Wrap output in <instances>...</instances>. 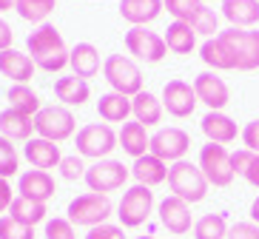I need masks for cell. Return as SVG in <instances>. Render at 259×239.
<instances>
[{
	"mask_svg": "<svg viewBox=\"0 0 259 239\" xmlns=\"http://www.w3.org/2000/svg\"><path fill=\"white\" fill-rule=\"evenodd\" d=\"M26 49H29V57L31 63L37 66L40 71L46 74H57L69 66V52L71 49L66 46L60 29L54 23H43L31 31L26 37Z\"/></svg>",
	"mask_w": 259,
	"mask_h": 239,
	"instance_id": "6da1fadb",
	"label": "cell"
},
{
	"mask_svg": "<svg viewBox=\"0 0 259 239\" xmlns=\"http://www.w3.org/2000/svg\"><path fill=\"white\" fill-rule=\"evenodd\" d=\"M168 188H171V197H180L188 205H197L208 197V179L202 177L197 162L191 160H180L168 168Z\"/></svg>",
	"mask_w": 259,
	"mask_h": 239,
	"instance_id": "7a4b0ae2",
	"label": "cell"
},
{
	"mask_svg": "<svg viewBox=\"0 0 259 239\" xmlns=\"http://www.w3.org/2000/svg\"><path fill=\"white\" fill-rule=\"evenodd\" d=\"M162 6L168 9V15L180 20V23H188L197 34H205V37H217L220 31V15L208 9L205 0H162Z\"/></svg>",
	"mask_w": 259,
	"mask_h": 239,
	"instance_id": "3957f363",
	"label": "cell"
},
{
	"mask_svg": "<svg viewBox=\"0 0 259 239\" xmlns=\"http://www.w3.org/2000/svg\"><path fill=\"white\" fill-rule=\"evenodd\" d=\"M69 222L74 228H97V225L108 222V216L114 214V202L108 200L106 194H80L69 202Z\"/></svg>",
	"mask_w": 259,
	"mask_h": 239,
	"instance_id": "277c9868",
	"label": "cell"
},
{
	"mask_svg": "<svg viewBox=\"0 0 259 239\" xmlns=\"http://www.w3.org/2000/svg\"><path fill=\"white\" fill-rule=\"evenodd\" d=\"M103 77L111 85V91H117V94L137 97L143 91V71L125 54H108L106 63H103Z\"/></svg>",
	"mask_w": 259,
	"mask_h": 239,
	"instance_id": "5b68a950",
	"label": "cell"
},
{
	"mask_svg": "<svg viewBox=\"0 0 259 239\" xmlns=\"http://www.w3.org/2000/svg\"><path fill=\"white\" fill-rule=\"evenodd\" d=\"M74 146H77V154L83 160L100 162V160H108L111 151L120 148V142H117V131L108 123H89L77 131Z\"/></svg>",
	"mask_w": 259,
	"mask_h": 239,
	"instance_id": "8992f818",
	"label": "cell"
},
{
	"mask_svg": "<svg viewBox=\"0 0 259 239\" xmlns=\"http://www.w3.org/2000/svg\"><path fill=\"white\" fill-rule=\"evenodd\" d=\"M77 131V117L71 108L66 106H43L34 117V134L52 142H66L69 137H74Z\"/></svg>",
	"mask_w": 259,
	"mask_h": 239,
	"instance_id": "52a82bcc",
	"label": "cell"
},
{
	"mask_svg": "<svg viewBox=\"0 0 259 239\" xmlns=\"http://www.w3.org/2000/svg\"><path fill=\"white\" fill-rule=\"evenodd\" d=\"M157 202H154V191L145 185H131L125 188L120 205H117V219L122 228H140L148 222V216L154 214Z\"/></svg>",
	"mask_w": 259,
	"mask_h": 239,
	"instance_id": "ba28073f",
	"label": "cell"
},
{
	"mask_svg": "<svg viewBox=\"0 0 259 239\" xmlns=\"http://www.w3.org/2000/svg\"><path fill=\"white\" fill-rule=\"evenodd\" d=\"M131 177V168L128 165H122L120 160H100V162H92L89 165V171H85V185H89V191L92 194H114L120 191L125 182H128Z\"/></svg>",
	"mask_w": 259,
	"mask_h": 239,
	"instance_id": "9c48e42d",
	"label": "cell"
},
{
	"mask_svg": "<svg viewBox=\"0 0 259 239\" xmlns=\"http://www.w3.org/2000/svg\"><path fill=\"white\" fill-rule=\"evenodd\" d=\"M202 177L208 179V185L213 188H228L234 182V168H231V151L225 146L208 142L199 148V160H197Z\"/></svg>",
	"mask_w": 259,
	"mask_h": 239,
	"instance_id": "30bf717a",
	"label": "cell"
},
{
	"mask_svg": "<svg viewBox=\"0 0 259 239\" xmlns=\"http://www.w3.org/2000/svg\"><path fill=\"white\" fill-rule=\"evenodd\" d=\"M125 49H128V54L134 60L148 63V66L160 63L168 54V46H165V40H162V34L151 31L148 26H131L125 31Z\"/></svg>",
	"mask_w": 259,
	"mask_h": 239,
	"instance_id": "8fae6325",
	"label": "cell"
},
{
	"mask_svg": "<svg viewBox=\"0 0 259 239\" xmlns=\"http://www.w3.org/2000/svg\"><path fill=\"white\" fill-rule=\"evenodd\" d=\"M220 37L231 46L236 57V71H256L259 69V31L253 29H225Z\"/></svg>",
	"mask_w": 259,
	"mask_h": 239,
	"instance_id": "7c38bea8",
	"label": "cell"
},
{
	"mask_svg": "<svg viewBox=\"0 0 259 239\" xmlns=\"http://www.w3.org/2000/svg\"><path fill=\"white\" fill-rule=\"evenodd\" d=\"M188 151H191V134L183 131V128H177V125H168V128H160L157 134H151V148H148V154L160 157L168 165L185 160Z\"/></svg>",
	"mask_w": 259,
	"mask_h": 239,
	"instance_id": "4fadbf2b",
	"label": "cell"
},
{
	"mask_svg": "<svg viewBox=\"0 0 259 239\" xmlns=\"http://www.w3.org/2000/svg\"><path fill=\"white\" fill-rule=\"evenodd\" d=\"M194 94L199 103H205L208 111H222L231 103V88L217 71H199L194 77Z\"/></svg>",
	"mask_w": 259,
	"mask_h": 239,
	"instance_id": "5bb4252c",
	"label": "cell"
},
{
	"mask_svg": "<svg viewBox=\"0 0 259 239\" xmlns=\"http://www.w3.org/2000/svg\"><path fill=\"white\" fill-rule=\"evenodd\" d=\"M162 108H165L171 117L177 120H185V117L194 114L197 108V94H194V85L185 83V80H168L165 88H162Z\"/></svg>",
	"mask_w": 259,
	"mask_h": 239,
	"instance_id": "9a60e30c",
	"label": "cell"
},
{
	"mask_svg": "<svg viewBox=\"0 0 259 239\" xmlns=\"http://www.w3.org/2000/svg\"><path fill=\"white\" fill-rule=\"evenodd\" d=\"M157 216H160V225L168 233L174 236H183L194 228V216H191V205L183 202L180 197H165V200L157 205Z\"/></svg>",
	"mask_w": 259,
	"mask_h": 239,
	"instance_id": "2e32d148",
	"label": "cell"
},
{
	"mask_svg": "<svg viewBox=\"0 0 259 239\" xmlns=\"http://www.w3.org/2000/svg\"><path fill=\"white\" fill-rule=\"evenodd\" d=\"M23 157L29 160L31 168L52 171V168H60L63 151H60V146H57V142H52V139L31 137L29 142H23Z\"/></svg>",
	"mask_w": 259,
	"mask_h": 239,
	"instance_id": "e0dca14e",
	"label": "cell"
},
{
	"mask_svg": "<svg viewBox=\"0 0 259 239\" xmlns=\"http://www.w3.org/2000/svg\"><path fill=\"white\" fill-rule=\"evenodd\" d=\"M54 179L49 171H37V168H29L20 174L17 179V197H26V200H34V202H49L54 197Z\"/></svg>",
	"mask_w": 259,
	"mask_h": 239,
	"instance_id": "ac0fdd59",
	"label": "cell"
},
{
	"mask_svg": "<svg viewBox=\"0 0 259 239\" xmlns=\"http://www.w3.org/2000/svg\"><path fill=\"white\" fill-rule=\"evenodd\" d=\"M34 71H37V66L31 63L29 54L17 52V49L0 52V74L9 77L15 85H29V80L34 77Z\"/></svg>",
	"mask_w": 259,
	"mask_h": 239,
	"instance_id": "d6986e66",
	"label": "cell"
},
{
	"mask_svg": "<svg viewBox=\"0 0 259 239\" xmlns=\"http://www.w3.org/2000/svg\"><path fill=\"white\" fill-rule=\"evenodd\" d=\"M199 128H202V134L208 137V142H217V146H228V142H234V139L242 134L225 111H208V114L199 120Z\"/></svg>",
	"mask_w": 259,
	"mask_h": 239,
	"instance_id": "ffe728a7",
	"label": "cell"
},
{
	"mask_svg": "<svg viewBox=\"0 0 259 239\" xmlns=\"http://www.w3.org/2000/svg\"><path fill=\"white\" fill-rule=\"evenodd\" d=\"M106 60H100V49L92 46V43H77L69 52V69L74 77L80 80H92L100 74V66Z\"/></svg>",
	"mask_w": 259,
	"mask_h": 239,
	"instance_id": "44dd1931",
	"label": "cell"
},
{
	"mask_svg": "<svg viewBox=\"0 0 259 239\" xmlns=\"http://www.w3.org/2000/svg\"><path fill=\"white\" fill-rule=\"evenodd\" d=\"M199 57L211 71H236V57L231 52V46L217 34V37H208L202 46H199Z\"/></svg>",
	"mask_w": 259,
	"mask_h": 239,
	"instance_id": "7402d4cb",
	"label": "cell"
},
{
	"mask_svg": "<svg viewBox=\"0 0 259 239\" xmlns=\"http://www.w3.org/2000/svg\"><path fill=\"white\" fill-rule=\"evenodd\" d=\"M168 162H162L160 157L154 154H145L140 157V160H134V165H131V177L137 179V185H145V188H157L162 185L168 179Z\"/></svg>",
	"mask_w": 259,
	"mask_h": 239,
	"instance_id": "603a6c76",
	"label": "cell"
},
{
	"mask_svg": "<svg viewBox=\"0 0 259 239\" xmlns=\"http://www.w3.org/2000/svg\"><path fill=\"white\" fill-rule=\"evenodd\" d=\"M222 17L231 29H253L259 23V0H222Z\"/></svg>",
	"mask_w": 259,
	"mask_h": 239,
	"instance_id": "cb8c5ba5",
	"label": "cell"
},
{
	"mask_svg": "<svg viewBox=\"0 0 259 239\" xmlns=\"http://www.w3.org/2000/svg\"><path fill=\"white\" fill-rule=\"evenodd\" d=\"M162 0H120V17L131 26H148L162 15Z\"/></svg>",
	"mask_w": 259,
	"mask_h": 239,
	"instance_id": "d4e9b609",
	"label": "cell"
},
{
	"mask_svg": "<svg viewBox=\"0 0 259 239\" xmlns=\"http://www.w3.org/2000/svg\"><path fill=\"white\" fill-rule=\"evenodd\" d=\"M162 114H165V108H162V100L157 97V94H151V91L143 88L137 97H131V117H134L140 125H145V128L160 125Z\"/></svg>",
	"mask_w": 259,
	"mask_h": 239,
	"instance_id": "484cf974",
	"label": "cell"
},
{
	"mask_svg": "<svg viewBox=\"0 0 259 239\" xmlns=\"http://www.w3.org/2000/svg\"><path fill=\"white\" fill-rule=\"evenodd\" d=\"M54 94H57V100H60V106L66 108H80L89 103V97H92V85H89V80H80L74 77V74H69V77H57V83H54Z\"/></svg>",
	"mask_w": 259,
	"mask_h": 239,
	"instance_id": "4316f807",
	"label": "cell"
},
{
	"mask_svg": "<svg viewBox=\"0 0 259 239\" xmlns=\"http://www.w3.org/2000/svg\"><path fill=\"white\" fill-rule=\"evenodd\" d=\"M117 142H120V148L128 157H134V160L145 157L148 154V148H151V137H148V131H145V125H140L137 120L122 123L120 134H117Z\"/></svg>",
	"mask_w": 259,
	"mask_h": 239,
	"instance_id": "83f0119b",
	"label": "cell"
},
{
	"mask_svg": "<svg viewBox=\"0 0 259 239\" xmlns=\"http://www.w3.org/2000/svg\"><path fill=\"white\" fill-rule=\"evenodd\" d=\"M34 134V117L17 114L12 108L0 111V137H6L9 142H29Z\"/></svg>",
	"mask_w": 259,
	"mask_h": 239,
	"instance_id": "f1b7e54d",
	"label": "cell"
},
{
	"mask_svg": "<svg viewBox=\"0 0 259 239\" xmlns=\"http://www.w3.org/2000/svg\"><path fill=\"white\" fill-rule=\"evenodd\" d=\"M97 114L103 123H128L131 117V97L125 94H117V91H108L97 100Z\"/></svg>",
	"mask_w": 259,
	"mask_h": 239,
	"instance_id": "f546056e",
	"label": "cell"
},
{
	"mask_svg": "<svg viewBox=\"0 0 259 239\" xmlns=\"http://www.w3.org/2000/svg\"><path fill=\"white\" fill-rule=\"evenodd\" d=\"M9 216L17 219V222L29 225V228H37L40 222L46 225L49 208H46V202H34V200H26V197H15L12 208H9Z\"/></svg>",
	"mask_w": 259,
	"mask_h": 239,
	"instance_id": "4dcf8cb0",
	"label": "cell"
},
{
	"mask_svg": "<svg viewBox=\"0 0 259 239\" xmlns=\"http://www.w3.org/2000/svg\"><path fill=\"white\" fill-rule=\"evenodd\" d=\"M162 40H165L168 52H174V54H191L197 49V31L191 29L188 23H180V20H174L168 26Z\"/></svg>",
	"mask_w": 259,
	"mask_h": 239,
	"instance_id": "1f68e13d",
	"label": "cell"
},
{
	"mask_svg": "<svg viewBox=\"0 0 259 239\" xmlns=\"http://www.w3.org/2000/svg\"><path fill=\"white\" fill-rule=\"evenodd\" d=\"M9 100V108L12 111H17V114H26V117H37V111L43 106H40V94L31 88V85H12L6 94Z\"/></svg>",
	"mask_w": 259,
	"mask_h": 239,
	"instance_id": "d6a6232c",
	"label": "cell"
},
{
	"mask_svg": "<svg viewBox=\"0 0 259 239\" xmlns=\"http://www.w3.org/2000/svg\"><path fill=\"white\" fill-rule=\"evenodd\" d=\"M228 228L225 214H205L194 222V239H228Z\"/></svg>",
	"mask_w": 259,
	"mask_h": 239,
	"instance_id": "836d02e7",
	"label": "cell"
},
{
	"mask_svg": "<svg viewBox=\"0 0 259 239\" xmlns=\"http://www.w3.org/2000/svg\"><path fill=\"white\" fill-rule=\"evenodd\" d=\"M54 12V0H17V15L26 23H49V15Z\"/></svg>",
	"mask_w": 259,
	"mask_h": 239,
	"instance_id": "e575fe53",
	"label": "cell"
},
{
	"mask_svg": "<svg viewBox=\"0 0 259 239\" xmlns=\"http://www.w3.org/2000/svg\"><path fill=\"white\" fill-rule=\"evenodd\" d=\"M20 174V154L6 137H0V179H12Z\"/></svg>",
	"mask_w": 259,
	"mask_h": 239,
	"instance_id": "d590c367",
	"label": "cell"
},
{
	"mask_svg": "<svg viewBox=\"0 0 259 239\" xmlns=\"http://www.w3.org/2000/svg\"><path fill=\"white\" fill-rule=\"evenodd\" d=\"M43 236L46 239H77V228L69 222V216H52L43 225Z\"/></svg>",
	"mask_w": 259,
	"mask_h": 239,
	"instance_id": "8d00e7d4",
	"label": "cell"
},
{
	"mask_svg": "<svg viewBox=\"0 0 259 239\" xmlns=\"http://www.w3.org/2000/svg\"><path fill=\"white\" fill-rule=\"evenodd\" d=\"M57 171H60V177L66 179V182H77V179H85L89 165H85V160L80 154H71V157H63Z\"/></svg>",
	"mask_w": 259,
	"mask_h": 239,
	"instance_id": "74e56055",
	"label": "cell"
},
{
	"mask_svg": "<svg viewBox=\"0 0 259 239\" xmlns=\"http://www.w3.org/2000/svg\"><path fill=\"white\" fill-rule=\"evenodd\" d=\"M0 239H34V228L17 222L12 216H0Z\"/></svg>",
	"mask_w": 259,
	"mask_h": 239,
	"instance_id": "f35d334b",
	"label": "cell"
},
{
	"mask_svg": "<svg viewBox=\"0 0 259 239\" xmlns=\"http://www.w3.org/2000/svg\"><path fill=\"white\" fill-rule=\"evenodd\" d=\"M253 157L256 154L248 151V148H236V151H231V168H234V177H245V174H248Z\"/></svg>",
	"mask_w": 259,
	"mask_h": 239,
	"instance_id": "ab89813d",
	"label": "cell"
},
{
	"mask_svg": "<svg viewBox=\"0 0 259 239\" xmlns=\"http://www.w3.org/2000/svg\"><path fill=\"white\" fill-rule=\"evenodd\" d=\"M85 239H125V228H122V225L103 222V225H97V228H89Z\"/></svg>",
	"mask_w": 259,
	"mask_h": 239,
	"instance_id": "60d3db41",
	"label": "cell"
},
{
	"mask_svg": "<svg viewBox=\"0 0 259 239\" xmlns=\"http://www.w3.org/2000/svg\"><path fill=\"white\" fill-rule=\"evenodd\" d=\"M228 239H259V225L256 222H234L228 228Z\"/></svg>",
	"mask_w": 259,
	"mask_h": 239,
	"instance_id": "b9f144b4",
	"label": "cell"
},
{
	"mask_svg": "<svg viewBox=\"0 0 259 239\" xmlns=\"http://www.w3.org/2000/svg\"><path fill=\"white\" fill-rule=\"evenodd\" d=\"M239 137H242V142H245V148H248V151L259 154V120H253V123L245 125Z\"/></svg>",
	"mask_w": 259,
	"mask_h": 239,
	"instance_id": "7bdbcfd3",
	"label": "cell"
},
{
	"mask_svg": "<svg viewBox=\"0 0 259 239\" xmlns=\"http://www.w3.org/2000/svg\"><path fill=\"white\" fill-rule=\"evenodd\" d=\"M15 197H17V194H15V188L9 185V179H0V214L12 208Z\"/></svg>",
	"mask_w": 259,
	"mask_h": 239,
	"instance_id": "ee69618b",
	"label": "cell"
},
{
	"mask_svg": "<svg viewBox=\"0 0 259 239\" xmlns=\"http://www.w3.org/2000/svg\"><path fill=\"white\" fill-rule=\"evenodd\" d=\"M12 40H15V31H12V26L0 17V52H6V49H12Z\"/></svg>",
	"mask_w": 259,
	"mask_h": 239,
	"instance_id": "f6af8a7d",
	"label": "cell"
},
{
	"mask_svg": "<svg viewBox=\"0 0 259 239\" xmlns=\"http://www.w3.org/2000/svg\"><path fill=\"white\" fill-rule=\"evenodd\" d=\"M245 179H248L253 188H259V154L253 157V162H251V168H248V174H245Z\"/></svg>",
	"mask_w": 259,
	"mask_h": 239,
	"instance_id": "bcb514c9",
	"label": "cell"
},
{
	"mask_svg": "<svg viewBox=\"0 0 259 239\" xmlns=\"http://www.w3.org/2000/svg\"><path fill=\"white\" fill-rule=\"evenodd\" d=\"M251 222H256V225H259V197L251 202Z\"/></svg>",
	"mask_w": 259,
	"mask_h": 239,
	"instance_id": "7dc6e473",
	"label": "cell"
},
{
	"mask_svg": "<svg viewBox=\"0 0 259 239\" xmlns=\"http://www.w3.org/2000/svg\"><path fill=\"white\" fill-rule=\"evenodd\" d=\"M17 12V0H0V12Z\"/></svg>",
	"mask_w": 259,
	"mask_h": 239,
	"instance_id": "c3c4849f",
	"label": "cell"
},
{
	"mask_svg": "<svg viewBox=\"0 0 259 239\" xmlns=\"http://www.w3.org/2000/svg\"><path fill=\"white\" fill-rule=\"evenodd\" d=\"M134 239H154V236H134Z\"/></svg>",
	"mask_w": 259,
	"mask_h": 239,
	"instance_id": "681fc988",
	"label": "cell"
}]
</instances>
